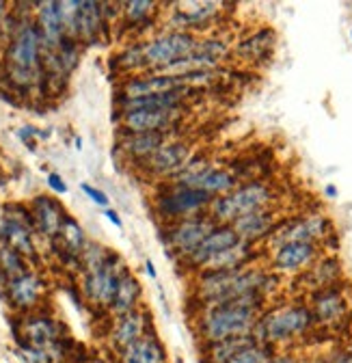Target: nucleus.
Returning a JSON list of instances; mask_svg holds the SVG:
<instances>
[{
    "instance_id": "4c0bfd02",
    "label": "nucleus",
    "mask_w": 352,
    "mask_h": 363,
    "mask_svg": "<svg viewBox=\"0 0 352 363\" xmlns=\"http://www.w3.org/2000/svg\"><path fill=\"white\" fill-rule=\"evenodd\" d=\"M80 189H82V193H84L86 197H89L96 206H102V208H106V206H108V195H106V193H102V191L93 189L91 184H82Z\"/></svg>"
},
{
    "instance_id": "a211bd4d",
    "label": "nucleus",
    "mask_w": 352,
    "mask_h": 363,
    "mask_svg": "<svg viewBox=\"0 0 352 363\" xmlns=\"http://www.w3.org/2000/svg\"><path fill=\"white\" fill-rule=\"evenodd\" d=\"M318 255V247L312 242H288L275 249L273 266L279 272H300Z\"/></svg>"
},
{
    "instance_id": "f257e3e1",
    "label": "nucleus",
    "mask_w": 352,
    "mask_h": 363,
    "mask_svg": "<svg viewBox=\"0 0 352 363\" xmlns=\"http://www.w3.org/2000/svg\"><path fill=\"white\" fill-rule=\"evenodd\" d=\"M263 296H244L229 303L203 307L197 331L203 344H216L232 337L253 335L261 318Z\"/></svg>"
},
{
    "instance_id": "aec40b11",
    "label": "nucleus",
    "mask_w": 352,
    "mask_h": 363,
    "mask_svg": "<svg viewBox=\"0 0 352 363\" xmlns=\"http://www.w3.org/2000/svg\"><path fill=\"white\" fill-rule=\"evenodd\" d=\"M275 212L271 208H263L257 212H251L238 220L232 223V227L236 230V234L240 236V240L244 242H255L263 236H271L275 232Z\"/></svg>"
},
{
    "instance_id": "58836bf2",
    "label": "nucleus",
    "mask_w": 352,
    "mask_h": 363,
    "mask_svg": "<svg viewBox=\"0 0 352 363\" xmlns=\"http://www.w3.org/2000/svg\"><path fill=\"white\" fill-rule=\"evenodd\" d=\"M48 186L52 189V191H57V193H67V184H65V179L59 175V173H50L48 175Z\"/></svg>"
},
{
    "instance_id": "e433bc0d",
    "label": "nucleus",
    "mask_w": 352,
    "mask_h": 363,
    "mask_svg": "<svg viewBox=\"0 0 352 363\" xmlns=\"http://www.w3.org/2000/svg\"><path fill=\"white\" fill-rule=\"evenodd\" d=\"M61 236H63V240L67 242V247H69L72 251H80L82 245H84V234H82V230H80V225H78L76 220H72L69 216H65V220H63Z\"/></svg>"
},
{
    "instance_id": "b1692460",
    "label": "nucleus",
    "mask_w": 352,
    "mask_h": 363,
    "mask_svg": "<svg viewBox=\"0 0 352 363\" xmlns=\"http://www.w3.org/2000/svg\"><path fill=\"white\" fill-rule=\"evenodd\" d=\"M43 294V284L33 272H24L22 277L9 281V301L18 309H30L39 303Z\"/></svg>"
},
{
    "instance_id": "c03bdc74",
    "label": "nucleus",
    "mask_w": 352,
    "mask_h": 363,
    "mask_svg": "<svg viewBox=\"0 0 352 363\" xmlns=\"http://www.w3.org/2000/svg\"><path fill=\"white\" fill-rule=\"evenodd\" d=\"M324 195H327V197H331V199H333V197H337V189H335V186H333V184H329V186H327V189H324Z\"/></svg>"
},
{
    "instance_id": "f3484780",
    "label": "nucleus",
    "mask_w": 352,
    "mask_h": 363,
    "mask_svg": "<svg viewBox=\"0 0 352 363\" xmlns=\"http://www.w3.org/2000/svg\"><path fill=\"white\" fill-rule=\"evenodd\" d=\"M37 28L41 35L43 48H48V52H57L65 39L59 3H39L37 5Z\"/></svg>"
},
{
    "instance_id": "412c9836",
    "label": "nucleus",
    "mask_w": 352,
    "mask_h": 363,
    "mask_svg": "<svg viewBox=\"0 0 352 363\" xmlns=\"http://www.w3.org/2000/svg\"><path fill=\"white\" fill-rule=\"evenodd\" d=\"M164 141H166V134H162V132H139V134L123 136L119 143V150L132 160L145 162L160 150V145Z\"/></svg>"
},
{
    "instance_id": "5701e85b",
    "label": "nucleus",
    "mask_w": 352,
    "mask_h": 363,
    "mask_svg": "<svg viewBox=\"0 0 352 363\" xmlns=\"http://www.w3.org/2000/svg\"><path fill=\"white\" fill-rule=\"evenodd\" d=\"M147 335V315L139 309L119 315V323L113 329V344L117 348H127Z\"/></svg>"
},
{
    "instance_id": "4be33fe9",
    "label": "nucleus",
    "mask_w": 352,
    "mask_h": 363,
    "mask_svg": "<svg viewBox=\"0 0 352 363\" xmlns=\"http://www.w3.org/2000/svg\"><path fill=\"white\" fill-rule=\"evenodd\" d=\"M273 48H275V30L259 28L236 45V55L242 61L259 63V61H266L273 55Z\"/></svg>"
},
{
    "instance_id": "ddd939ff",
    "label": "nucleus",
    "mask_w": 352,
    "mask_h": 363,
    "mask_svg": "<svg viewBox=\"0 0 352 363\" xmlns=\"http://www.w3.org/2000/svg\"><path fill=\"white\" fill-rule=\"evenodd\" d=\"M218 3H184L178 5L169 18V28L178 33H197L208 28L221 13Z\"/></svg>"
},
{
    "instance_id": "72a5a7b5",
    "label": "nucleus",
    "mask_w": 352,
    "mask_h": 363,
    "mask_svg": "<svg viewBox=\"0 0 352 363\" xmlns=\"http://www.w3.org/2000/svg\"><path fill=\"white\" fill-rule=\"evenodd\" d=\"M156 3H147V0H132V3L123 5V18L130 24H149L152 16H156L158 11Z\"/></svg>"
},
{
    "instance_id": "7c9ffc66",
    "label": "nucleus",
    "mask_w": 352,
    "mask_h": 363,
    "mask_svg": "<svg viewBox=\"0 0 352 363\" xmlns=\"http://www.w3.org/2000/svg\"><path fill=\"white\" fill-rule=\"evenodd\" d=\"M102 5L98 3H80V16H78V37L84 41H93L102 30Z\"/></svg>"
},
{
    "instance_id": "bb28decb",
    "label": "nucleus",
    "mask_w": 352,
    "mask_h": 363,
    "mask_svg": "<svg viewBox=\"0 0 352 363\" xmlns=\"http://www.w3.org/2000/svg\"><path fill=\"white\" fill-rule=\"evenodd\" d=\"M33 216L39 230L46 234V236H57L61 234V227H63V212L61 206L50 199V197H37L33 203Z\"/></svg>"
},
{
    "instance_id": "f03ea898",
    "label": "nucleus",
    "mask_w": 352,
    "mask_h": 363,
    "mask_svg": "<svg viewBox=\"0 0 352 363\" xmlns=\"http://www.w3.org/2000/svg\"><path fill=\"white\" fill-rule=\"evenodd\" d=\"M279 279L261 268H236V270H205L197 281V298L203 307L229 303L244 296H263L277 286Z\"/></svg>"
},
{
    "instance_id": "c85d7f7f",
    "label": "nucleus",
    "mask_w": 352,
    "mask_h": 363,
    "mask_svg": "<svg viewBox=\"0 0 352 363\" xmlns=\"http://www.w3.org/2000/svg\"><path fill=\"white\" fill-rule=\"evenodd\" d=\"M0 234H3L5 242L9 249L18 251L20 255H33L35 247H33V238L24 220H13V218H5L3 225H0Z\"/></svg>"
},
{
    "instance_id": "1a4fd4ad",
    "label": "nucleus",
    "mask_w": 352,
    "mask_h": 363,
    "mask_svg": "<svg viewBox=\"0 0 352 363\" xmlns=\"http://www.w3.org/2000/svg\"><path fill=\"white\" fill-rule=\"evenodd\" d=\"M216 223L205 214V216H191V218H182V220H173L166 227V247L180 255L182 259L186 255H191L203 240L205 236L214 230Z\"/></svg>"
},
{
    "instance_id": "0eeeda50",
    "label": "nucleus",
    "mask_w": 352,
    "mask_h": 363,
    "mask_svg": "<svg viewBox=\"0 0 352 363\" xmlns=\"http://www.w3.org/2000/svg\"><path fill=\"white\" fill-rule=\"evenodd\" d=\"M212 197L199 189L171 184L158 199L156 210L164 220H182L191 216H199V212H208Z\"/></svg>"
},
{
    "instance_id": "9d476101",
    "label": "nucleus",
    "mask_w": 352,
    "mask_h": 363,
    "mask_svg": "<svg viewBox=\"0 0 352 363\" xmlns=\"http://www.w3.org/2000/svg\"><path fill=\"white\" fill-rule=\"evenodd\" d=\"M195 156L193 152V145L188 141H182V139H166L160 150L147 158L143 164H145V171L154 177H160V179H173L178 175L186 164L188 160Z\"/></svg>"
},
{
    "instance_id": "423d86ee",
    "label": "nucleus",
    "mask_w": 352,
    "mask_h": 363,
    "mask_svg": "<svg viewBox=\"0 0 352 363\" xmlns=\"http://www.w3.org/2000/svg\"><path fill=\"white\" fill-rule=\"evenodd\" d=\"M197 45H199V37L193 33L166 30V33L143 43L145 69H149V74H158V72L171 67L173 63L191 57Z\"/></svg>"
},
{
    "instance_id": "6ab92c4d",
    "label": "nucleus",
    "mask_w": 352,
    "mask_h": 363,
    "mask_svg": "<svg viewBox=\"0 0 352 363\" xmlns=\"http://www.w3.org/2000/svg\"><path fill=\"white\" fill-rule=\"evenodd\" d=\"M346 309H348V303L335 286L318 290L312 303V313L318 325H333L341 320Z\"/></svg>"
},
{
    "instance_id": "c9c22d12",
    "label": "nucleus",
    "mask_w": 352,
    "mask_h": 363,
    "mask_svg": "<svg viewBox=\"0 0 352 363\" xmlns=\"http://www.w3.org/2000/svg\"><path fill=\"white\" fill-rule=\"evenodd\" d=\"M0 270H5V275L11 279L16 277H22L26 272V266H24V259L18 251L9 249V247H3L0 249Z\"/></svg>"
},
{
    "instance_id": "4468645a",
    "label": "nucleus",
    "mask_w": 352,
    "mask_h": 363,
    "mask_svg": "<svg viewBox=\"0 0 352 363\" xmlns=\"http://www.w3.org/2000/svg\"><path fill=\"white\" fill-rule=\"evenodd\" d=\"M238 242H240V236L236 234V230L232 225H216L214 230L205 236V240L191 255L184 257V264L191 270H203V266L212 257H216L218 253H223L225 249H229Z\"/></svg>"
},
{
    "instance_id": "39448f33",
    "label": "nucleus",
    "mask_w": 352,
    "mask_h": 363,
    "mask_svg": "<svg viewBox=\"0 0 352 363\" xmlns=\"http://www.w3.org/2000/svg\"><path fill=\"white\" fill-rule=\"evenodd\" d=\"M41 35L37 24L22 22V26L13 33L9 43V76L13 82L28 86L37 80L39 74V52H41Z\"/></svg>"
},
{
    "instance_id": "9b49d317",
    "label": "nucleus",
    "mask_w": 352,
    "mask_h": 363,
    "mask_svg": "<svg viewBox=\"0 0 352 363\" xmlns=\"http://www.w3.org/2000/svg\"><path fill=\"white\" fill-rule=\"evenodd\" d=\"M184 117V108H139L127 111L121 115V125L125 134H139V132H162L173 130Z\"/></svg>"
},
{
    "instance_id": "c756f323",
    "label": "nucleus",
    "mask_w": 352,
    "mask_h": 363,
    "mask_svg": "<svg viewBox=\"0 0 352 363\" xmlns=\"http://www.w3.org/2000/svg\"><path fill=\"white\" fill-rule=\"evenodd\" d=\"M139 298H141V284L135 277H132L130 272H123V277L119 281V288H117V294L113 298L110 309L117 315H125V313L137 309Z\"/></svg>"
},
{
    "instance_id": "f8f14e48",
    "label": "nucleus",
    "mask_w": 352,
    "mask_h": 363,
    "mask_svg": "<svg viewBox=\"0 0 352 363\" xmlns=\"http://www.w3.org/2000/svg\"><path fill=\"white\" fill-rule=\"evenodd\" d=\"M117 264H119V259L115 255H108V259L102 266L86 270V279H84L86 298L98 305H106V307L113 305L119 281L123 277V272L117 268Z\"/></svg>"
},
{
    "instance_id": "7ed1b4c3",
    "label": "nucleus",
    "mask_w": 352,
    "mask_h": 363,
    "mask_svg": "<svg viewBox=\"0 0 352 363\" xmlns=\"http://www.w3.org/2000/svg\"><path fill=\"white\" fill-rule=\"evenodd\" d=\"M314 313L310 307L305 305H285L279 309H271L266 313H261L255 337L261 344H285L292 342L300 335H305L314 327Z\"/></svg>"
},
{
    "instance_id": "2f4dec72",
    "label": "nucleus",
    "mask_w": 352,
    "mask_h": 363,
    "mask_svg": "<svg viewBox=\"0 0 352 363\" xmlns=\"http://www.w3.org/2000/svg\"><path fill=\"white\" fill-rule=\"evenodd\" d=\"M341 275V266L335 257H327L322 262H318L310 272H307V281H310L312 290H324L335 286V281Z\"/></svg>"
},
{
    "instance_id": "20e7f679",
    "label": "nucleus",
    "mask_w": 352,
    "mask_h": 363,
    "mask_svg": "<svg viewBox=\"0 0 352 363\" xmlns=\"http://www.w3.org/2000/svg\"><path fill=\"white\" fill-rule=\"evenodd\" d=\"M271 203H273V189L255 179V182H246L244 186H238L229 195L212 199L208 208V216L216 225H232L234 220L251 212L271 208Z\"/></svg>"
},
{
    "instance_id": "a18cd8bd",
    "label": "nucleus",
    "mask_w": 352,
    "mask_h": 363,
    "mask_svg": "<svg viewBox=\"0 0 352 363\" xmlns=\"http://www.w3.org/2000/svg\"><path fill=\"white\" fill-rule=\"evenodd\" d=\"M350 37H352V30H350Z\"/></svg>"
},
{
    "instance_id": "37998d69",
    "label": "nucleus",
    "mask_w": 352,
    "mask_h": 363,
    "mask_svg": "<svg viewBox=\"0 0 352 363\" xmlns=\"http://www.w3.org/2000/svg\"><path fill=\"white\" fill-rule=\"evenodd\" d=\"M145 268H147V275H149L152 279H156V268H154V262H152V259H147Z\"/></svg>"
},
{
    "instance_id": "2eb2a0df",
    "label": "nucleus",
    "mask_w": 352,
    "mask_h": 363,
    "mask_svg": "<svg viewBox=\"0 0 352 363\" xmlns=\"http://www.w3.org/2000/svg\"><path fill=\"white\" fill-rule=\"evenodd\" d=\"M182 86H188L186 78H175L166 74H145L125 80L121 100H137V98H149V96H162L178 91Z\"/></svg>"
},
{
    "instance_id": "a19ab883",
    "label": "nucleus",
    "mask_w": 352,
    "mask_h": 363,
    "mask_svg": "<svg viewBox=\"0 0 352 363\" xmlns=\"http://www.w3.org/2000/svg\"><path fill=\"white\" fill-rule=\"evenodd\" d=\"M106 218H108L115 227H123V223H121V218H119V214H117L115 210H106Z\"/></svg>"
},
{
    "instance_id": "f704fd0d",
    "label": "nucleus",
    "mask_w": 352,
    "mask_h": 363,
    "mask_svg": "<svg viewBox=\"0 0 352 363\" xmlns=\"http://www.w3.org/2000/svg\"><path fill=\"white\" fill-rule=\"evenodd\" d=\"M275 357V348L268 346V344H253L244 350H240L236 357H232L227 363H268L271 359Z\"/></svg>"
},
{
    "instance_id": "6e6552de",
    "label": "nucleus",
    "mask_w": 352,
    "mask_h": 363,
    "mask_svg": "<svg viewBox=\"0 0 352 363\" xmlns=\"http://www.w3.org/2000/svg\"><path fill=\"white\" fill-rule=\"evenodd\" d=\"M331 232V220L322 214H307V216H296L288 218L281 225L275 227V232L271 234V245L281 247L288 242H312L327 238Z\"/></svg>"
},
{
    "instance_id": "dca6fc26",
    "label": "nucleus",
    "mask_w": 352,
    "mask_h": 363,
    "mask_svg": "<svg viewBox=\"0 0 352 363\" xmlns=\"http://www.w3.org/2000/svg\"><path fill=\"white\" fill-rule=\"evenodd\" d=\"M22 337H24V346L52 350L61 342V327H59L57 320H52L50 315L33 313V315H26L24 318V323H22Z\"/></svg>"
},
{
    "instance_id": "cd10ccee",
    "label": "nucleus",
    "mask_w": 352,
    "mask_h": 363,
    "mask_svg": "<svg viewBox=\"0 0 352 363\" xmlns=\"http://www.w3.org/2000/svg\"><path fill=\"white\" fill-rule=\"evenodd\" d=\"M257 344L255 333L253 335H242V337H232V340H223L216 344H205V354H203V363H227L232 357H236L240 350L249 348Z\"/></svg>"
},
{
    "instance_id": "393cba45",
    "label": "nucleus",
    "mask_w": 352,
    "mask_h": 363,
    "mask_svg": "<svg viewBox=\"0 0 352 363\" xmlns=\"http://www.w3.org/2000/svg\"><path fill=\"white\" fill-rule=\"evenodd\" d=\"M121 363H166V350L156 335H145L121 350Z\"/></svg>"
},
{
    "instance_id": "a878e982",
    "label": "nucleus",
    "mask_w": 352,
    "mask_h": 363,
    "mask_svg": "<svg viewBox=\"0 0 352 363\" xmlns=\"http://www.w3.org/2000/svg\"><path fill=\"white\" fill-rule=\"evenodd\" d=\"M195 189L208 193L212 199L223 197V195H229L232 191L238 189V175L232 173V171H227V169H221V167H214V164H212V167L203 173V177L197 182V186H195Z\"/></svg>"
},
{
    "instance_id": "ea45409f",
    "label": "nucleus",
    "mask_w": 352,
    "mask_h": 363,
    "mask_svg": "<svg viewBox=\"0 0 352 363\" xmlns=\"http://www.w3.org/2000/svg\"><path fill=\"white\" fill-rule=\"evenodd\" d=\"M331 363H352V348H348V350H344V352L335 354Z\"/></svg>"
},
{
    "instance_id": "473e14b6",
    "label": "nucleus",
    "mask_w": 352,
    "mask_h": 363,
    "mask_svg": "<svg viewBox=\"0 0 352 363\" xmlns=\"http://www.w3.org/2000/svg\"><path fill=\"white\" fill-rule=\"evenodd\" d=\"M210 167H212V162L208 160V156H193L188 160V164L178 175H175L171 182H173V184H178V186H191V189H195L197 182L203 177V173Z\"/></svg>"
},
{
    "instance_id": "79ce46f5",
    "label": "nucleus",
    "mask_w": 352,
    "mask_h": 363,
    "mask_svg": "<svg viewBox=\"0 0 352 363\" xmlns=\"http://www.w3.org/2000/svg\"><path fill=\"white\" fill-rule=\"evenodd\" d=\"M5 9H7V5H5V3H0V33L5 30V13H7Z\"/></svg>"
}]
</instances>
